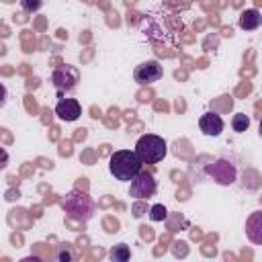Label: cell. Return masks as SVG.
Masks as SVG:
<instances>
[{
	"instance_id": "7",
	"label": "cell",
	"mask_w": 262,
	"mask_h": 262,
	"mask_svg": "<svg viewBox=\"0 0 262 262\" xmlns=\"http://www.w3.org/2000/svg\"><path fill=\"white\" fill-rule=\"evenodd\" d=\"M209 176H213V180L215 182H219V184H233L235 182V178H237V170H235V166L231 164V162H227V160H217V162H213L211 166H207V170H205Z\"/></svg>"
},
{
	"instance_id": "16",
	"label": "cell",
	"mask_w": 262,
	"mask_h": 262,
	"mask_svg": "<svg viewBox=\"0 0 262 262\" xmlns=\"http://www.w3.org/2000/svg\"><path fill=\"white\" fill-rule=\"evenodd\" d=\"M8 160H10V158H8V151H6L4 147H0V170H4V168L8 166Z\"/></svg>"
},
{
	"instance_id": "17",
	"label": "cell",
	"mask_w": 262,
	"mask_h": 262,
	"mask_svg": "<svg viewBox=\"0 0 262 262\" xmlns=\"http://www.w3.org/2000/svg\"><path fill=\"white\" fill-rule=\"evenodd\" d=\"M6 102H8V90H6V86L0 82V108H2Z\"/></svg>"
},
{
	"instance_id": "14",
	"label": "cell",
	"mask_w": 262,
	"mask_h": 262,
	"mask_svg": "<svg viewBox=\"0 0 262 262\" xmlns=\"http://www.w3.org/2000/svg\"><path fill=\"white\" fill-rule=\"evenodd\" d=\"M41 4H43V0H20V8L25 10V12H37L39 8H41Z\"/></svg>"
},
{
	"instance_id": "11",
	"label": "cell",
	"mask_w": 262,
	"mask_h": 262,
	"mask_svg": "<svg viewBox=\"0 0 262 262\" xmlns=\"http://www.w3.org/2000/svg\"><path fill=\"white\" fill-rule=\"evenodd\" d=\"M108 256H111L113 262H127V260L131 258V250H129L127 244H117V246L111 250Z\"/></svg>"
},
{
	"instance_id": "10",
	"label": "cell",
	"mask_w": 262,
	"mask_h": 262,
	"mask_svg": "<svg viewBox=\"0 0 262 262\" xmlns=\"http://www.w3.org/2000/svg\"><path fill=\"white\" fill-rule=\"evenodd\" d=\"M239 29L242 31H256L260 25H262V14L258 8H248L239 14V20H237Z\"/></svg>"
},
{
	"instance_id": "3",
	"label": "cell",
	"mask_w": 262,
	"mask_h": 262,
	"mask_svg": "<svg viewBox=\"0 0 262 262\" xmlns=\"http://www.w3.org/2000/svg\"><path fill=\"white\" fill-rule=\"evenodd\" d=\"M137 158L141 160V164H158L166 158L168 154V143L164 137L154 135V133H145L135 141V149Z\"/></svg>"
},
{
	"instance_id": "12",
	"label": "cell",
	"mask_w": 262,
	"mask_h": 262,
	"mask_svg": "<svg viewBox=\"0 0 262 262\" xmlns=\"http://www.w3.org/2000/svg\"><path fill=\"white\" fill-rule=\"evenodd\" d=\"M231 127H233L235 133L248 131V127H250V117H248L246 113H235L233 119H231Z\"/></svg>"
},
{
	"instance_id": "4",
	"label": "cell",
	"mask_w": 262,
	"mask_h": 262,
	"mask_svg": "<svg viewBox=\"0 0 262 262\" xmlns=\"http://www.w3.org/2000/svg\"><path fill=\"white\" fill-rule=\"evenodd\" d=\"M129 182H131L129 184V194L133 199H139V201L151 199L156 194V190H158V182H156L154 174H149L147 170H139Z\"/></svg>"
},
{
	"instance_id": "6",
	"label": "cell",
	"mask_w": 262,
	"mask_h": 262,
	"mask_svg": "<svg viewBox=\"0 0 262 262\" xmlns=\"http://www.w3.org/2000/svg\"><path fill=\"white\" fill-rule=\"evenodd\" d=\"M162 76H164V70H162L160 61H156V59L141 61V63L135 66V70H133V80H135L137 84H143V86L162 80Z\"/></svg>"
},
{
	"instance_id": "13",
	"label": "cell",
	"mask_w": 262,
	"mask_h": 262,
	"mask_svg": "<svg viewBox=\"0 0 262 262\" xmlns=\"http://www.w3.org/2000/svg\"><path fill=\"white\" fill-rule=\"evenodd\" d=\"M166 217H168V209L164 207V205H154L151 209H149V219L151 221H166Z\"/></svg>"
},
{
	"instance_id": "8",
	"label": "cell",
	"mask_w": 262,
	"mask_h": 262,
	"mask_svg": "<svg viewBox=\"0 0 262 262\" xmlns=\"http://www.w3.org/2000/svg\"><path fill=\"white\" fill-rule=\"evenodd\" d=\"M55 115L57 119L66 121V123H72V121H78L80 115H82V106L76 98H61L57 104H55Z\"/></svg>"
},
{
	"instance_id": "2",
	"label": "cell",
	"mask_w": 262,
	"mask_h": 262,
	"mask_svg": "<svg viewBox=\"0 0 262 262\" xmlns=\"http://www.w3.org/2000/svg\"><path fill=\"white\" fill-rule=\"evenodd\" d=\"M141 166H143L141 160L131 149H117L108 160L111 176H115V180H121V182H129L141 170Z\"/></svg>"
},
{
	"instance_id": "5",
	"label": "cell",
	"mask_w": 262,
	"mask_h": 262,
	"mask_svg": "<svg viewBox=\"0 0 262 262\" xmlns=\"http://www.w3.org/2000/svg\"><path fill=\"white\" fill-rule=\"evenodd\" d=\"M51 82H53V88L57 90V94H68V92L76 90V86L80 82V72L74 66H59L53 70Z\"/></svg>"
},
{
	"instance_id": "1",
	"label": "cell",
	"mask_w": 262,
	"mask_h": 262,
	"mask_svg": "<svg viewBox=\"0 0 262 262\" xmlns=\"http://www.w3.org/2000/svg\"><path fill=\"white\" fill-rule=\"evenodd\" d=\"M59 207L66 211V215L76 223H86L94 213V201L88 192L80 188H72L66 192L59 201Z\"/></svg>"
},
{
	"instance_id": "9",
	"label": "cell",
	"mask_w": 262,
	"mask_h": 262,
	"mask_svg": "<svg viewBox=\"0 0 262 262\" xmlns=\"http://www.w3.org/2000/svg\"><path fill=\"white\" fill-rule=\"evenodd\" d=\"M199 127H201V131H203L205 135L217 137V135H221L225 123H223V119H221L217 113H205V115L199 119Z\"/></svg>"
},
{
	"instance_id": "15",
	"label": "cell",
	"mask_w": 262,
	"mask_h": 262,
	"mask_svg": "<svg viewBox=\"0 0 262 262\" xmlns=\"http://www.w3.org/2000/svg\"><path fill=\"white\" fill-rule=\"evenodd\" d=\"M55 258H57L59 262H66V260H72V258H74V252L70 250V246H59Z\"/></svg>"
}]
</instances>
